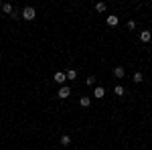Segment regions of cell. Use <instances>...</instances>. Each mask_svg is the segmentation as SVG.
<instances>
[{"label": "cell", "mask_w": 152, "mask_h": 150, "mask_svg": "<svg viewBox=\"0 0 152 150\" xmlns=\"http://www.w3.org/2000/svg\"><path fill=\"white\" fill-rule=\"evenodd\" d=\"M118 23H120V18H118L116 14H112V16H107V24H110V26H116Z\"/></svg>", "instance_id": "7"}, {"label": "cell", "mask_w": 152, "mask_h": 150, "mask_svg": "<svg viewBox=\"0 0 152 150\" xmlns=\"http://www.w3.org/2000/svg\"><path fill=\"white\" fill-rule=\"evenodd\" d=\"M85 83H87V85H89V87H95V77H94V75H89V77H87V81H85Z\"/></svg>", "instance_id": "15"}, {"label": "cell", "mask_w": 152, "mask_h": 150, "mask_svg": "<svg viewBox=\"0 0 152 150\" xmlns=\"http://www.w3.org/2000/svg\"><path fill=\"white\" fill-rule=\"evenodd\" d=\"M105 8H107L105 2H97V4H95V10H97V12H105Z\"/></svg>", "instance_id": "14"}, {"label": "cell", "mask_w": 152, "mask_h": 150, "mask_svg": "<svg viewBox=\"0 0 152 150\" xmlns=\"http://www.w3.org/2000/svg\"><path fill=\"white\" fill-rule=\"evenodd\" d=\"M150 39H152V33H150V31H142V33H140V41H142V43H148Z\"/></svg>", "instance_id": "6"}, {"label": "cell", "mask_w": 152, "mask_h": 150, "mask_svg": "<svg viewBox=\"0 0 152 150\" xmlns=\"http://www.w3.org/2000/svg\"><path fill=\"white\" fill-rule=\"evenodd\" d=\"M75 77H77V73H75V69L65 71V79H75Z\"/></svg>", "instance_id": "11"}, {"label": "cell", "mask_w": 152, "mask_h": 150, "mask_svg": "<svg viewBox=\"0 0 152 150\" xmlns=\"http://www.w3.org/2000/svg\"><path fill=\"white\" fill-rule=\"evenodd\" d=\"M79 105H81V108H89V105H91V100H89V97H81V100H79Z\"/></svg>", "instance_id": "10"}, {"label": "cell", "mask_w": 152, "mask_h": 150, "mask_svg": "<svg viewBox=\"0 0 152 150\" xmlns=\"http://www.w3.org/2000/svg\"><path fill=\"white\" fill-rule=\"evenodd\" d=\"M20 18H24V20H35L37 18V10L33 8V6H24L23 12H20Z\"/></svg>", "instance_id": "1"}, {"label": "cell", "mask_w": 152, "mask_h": 150, "mask_svg": "<svg viewBox=\"0 0 152 150\" xmlns=\"http://www.w3.org/2000/svg\"><path fill=\"white\" fill-rule=\"evenodd\" d=\"M104 95H105V89L102 87V85H95V87H94V97L99 100V97H104Z\"/></svg>", "instance_id": "4"}, {"label": "cell", "mask_w": 152, "mask_h": 150, "mask_svg": "<svg viewBox=\"0 0 152 150\" xmlns=\"http://www.w3.org/2000/svg\"><path fill=\"white\" fill-rule=\"evenodd\" d=\"M124 75H126V71H124V67H120V65H118V67H114V77H118V79H122Z\"/></svg>", "instance_id": "5"}, {"label": "cell", "mask_w": 152, "mask_h": 150, "mask_svg": "<svg viewBox=\"0 0 152 150\" xmlns=\"http://www.w3.org/2000/svg\"><path fill=\"white\" fill-rule=\"evenodd\" d=\"M0 12H2V14H12L14 8H12L10 2H4V4H2V8H0Z\"/></svg>", "instance_id": "3"}, {"label": "cell", "mask_w": 152, "mask_h": 150, "mask_svg": "<svg viewBox=\"0 0 152 150\" xmlns=\"http://www.w3.org/2000/svg\"><path fill=\"white\" fill-rule=\"evenodd\" d=\"M55 81H57V83H65V73H63V71L55 73Z\"/></svg>", "instance_id": "9"}, {"label": "cell", "mask_w": 152, "mask_h": 150, "mask_svg": "<svg viewBox=\"0 0 152 150\" xmlns=\"http://www.w3.org/2000/svg\"><path fill=\"white\" fill-rule=\"evenodd\" d=\"M69 95H71V89L67 87V85H63V87L57 91V97H61V100H67Z\"/></svg>", "instance_id": "2"}, {"label": "cell", "mask_w": 152, "mask_h": 150, "mask_svg": "<svg viewBox=\"0 0 152 150\" xmlns=\"http://www.w3.org/2000/svg\"><path fill=\"white\" fill-rule=\"evenodd\" d=\"M142 79H144V75H142L140 71H136V73L132 75V81H134V83H142Z\"/></svg>", "instance_id": "8"}, {"label": "cell", "mask_w": 152, "mask_h": 150, "mask_svg": "<svg viewBox=\"0 0 152 150\" xmlns=\"http://www.w3.org/2000/svg\"><path fill=\"white\" fill-rule=\"evenodd\" d=\"M61 144H63V146H69V144H71V136L63 134V136H61Z\"/></svg>", "instance_id": "12"}, {"label": "cell", "mask_w": 152, "mask_h": 150, "mask_svg": "<svg viewBox=\"0 0 152 150\" xmlns=\"http://www.w3.org/2000/svg\"><path fill=\"white\" fill-rule=\"evenodd\" d=\"M114 93H116L118 97H122L126 91H124V87H122V85H116V87H114Z\"/></svg>", "instance_id": "13"}, {"label": "cell", "mask_w": 152, "mask_h": 150, "mask_svg": "<svg viewBox=\"0 0 152 150\" xmlns=\"http://www.w3.org/2000/svg\"><path fill=\"white\" fill-rule=\"evenodd\" d=\"M126 26H128L130 31H134V29H136V23H134V20H128V24H126Z\"/></svg>", "instance_id": "16"}]
</instances>
